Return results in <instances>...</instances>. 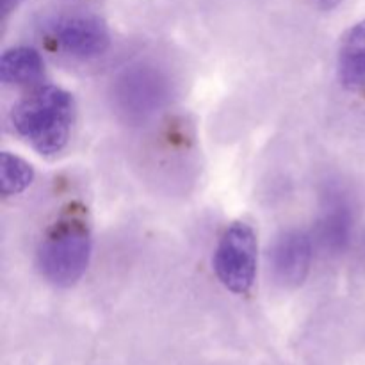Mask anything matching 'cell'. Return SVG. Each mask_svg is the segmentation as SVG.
I'll return each mask as SVG.
<instances>
[{
    "label": "cell",
    "mask_w": 365,
    "mask_h": 365,
    "mask_svg": "<svg viewBox=\"0 0 365 365\" xmlns=\"http://www.w3.org/2000/svg\"><path fill=\"white\" fill-rule=\"evenodd\" d=\"M271 273L277 284L298 287L305 282L312 262V242L302 230H287L274 241L269 253Z\"/></svg>",
    "instance_id": "cell-5"
},
{
    "label": "cell",
    "mask_w": 365,
    "mask_h": 365,
    "mask_svg": "<svg viewBox=\"0 0 365 365\" xmlns=\"http://www.w3.org/2000/svg\"><path fill=\"white\" fill-rule=\"evenodd\" d=\"M20 2L21 0H2V16L6 18L11 11H14L20 6Z\"/></svg>",
    "instance_id": "cell-10"
},
{
    "label": "cell",
    "mask_w": 365,
    "mask_h": 365,
    "mask_svg": "<svg viewBox=\"0 0 365 365\" xmlns=\"http://www.w3.org/2000/svg\"><path fill=\"white\" fill-rule=\"evenodd\" d=\"M321 2H323V6L330 7V6H334V4H337L339 0H321Z\"/></svg>",
    "instance_id": "cell-11"
},
{
    "label": "cell",
    "mask_w": 365,
    "mask_h": 365,
    "mask_svg": "<svg viewBox=\"0 0 365 365\" xmlns=\"http://www.w3.org/2000/svg\"><path fill=\"white\" fill-rule=\"evenodd\" d=\"M75 103L70 93L56 86L36 89L11 113V125L43 155L59 153L70 139Z\"/></svg>",
    "instance_id": "cell-1"
},
{
    "label": "cell",
    "mask_w": 365,
    "mask_h": 365,
    "mask_svg": "<svg viewBox=\"0 0 365 365\" xmlns=\"http://www.w3.org/2000/svg\"><path fill=\"white\" fill-rule=\"evenodd\" d=\"M34 180V170L29 163L9 152L0 155V187L4 196L24 192Z\"/></svg>",
    "instance_id": "cell-9"
},
{
    "label": "cell",
    "mask_w": 365,
    "mask_h": 365,
    "mask_svg": "<svg viewBox=\"0 0 365 365\" xmlns=\"http://www.w3.org/2000/svg\"><path fill=\"white\" fill-rule=\"evenodd\" d=\"M353 214L348 202L341 195H331L327 200L319 220V239L330 252H344L351 239Z\"/></svg>",
    "instance_id": "cell-6"
},
{
    "label": "cell",
    "mask_w": 365,
    "mask_h": 365,
    "mask_svg": "<svg viewBox=\"0 0 365 365\" xmlns=\"http://www.w3.org/2000/svg\"><path fill=\"white\" fill-rule=\"evenodd\" d=\"M43 59L31 46H16L4 52L0 59V78L4 84L25 86L43 77Z\"/></svg>",
    "instance_id": "cell-8"
},
{
    "label": "cell",
    "mask_w": 365,
    "mask_h": 365,
    "mask_svg": "<svg viewBox=\"0 0 365 365\" xmlns=\"http://www.w3.org/2000/svg\"><path fill=\"white\" fill-rule=\"evenodd\" d=\"M339 78L348 89L365 88V20L353 25L342 39Z\"/></svg>",
    "instance_id": "cell-7"
},
{
    "label": "cell",
    "mask_w": 365,
    "mask_h": 365,
    "mask_svg": "<svg viewBox=\"0 0 365 365\" xmlns=\"http://www.w3.org/2000/svg\"><path fill=\"white\" fill-rule=\"evenodd\" d=\"M91 257V228L82 209L71 207L45 234L38 248V269L46 282L70 287L86 273Z\"/></svg>",
    "instance_id": "cell-2"
},
{
    "label": "cell",
    "mask_w": 365,
    "mask_h": 365,
    "mask_svg": "<svg viewBox=\"0 0 365 365\" xmlns=\"http://www.w3.org/2000/svg\"><path fill=\"white\" fill-rule=\"evenodd\" d=\"M214 269L228 291L246 294L253 287L257 271V239L250 225H230L214 253Z\"/></svg>",
    "instance_id": "cell-3"
},
{
    "label": "cell",
    "mask_w": 365,
    "mask_h": 365,
    "mask_svg": "<svg viewBox=\"0 0 365 365\" xmlns=\"http://www.w3.org/2000/svg\"><path fill=\"white\" fill-rule=\"evenodd\" d=\"M46 34L59 50L77 59H95L109 48V31L93 14H61L46 24Z\"/></svg>",
    "instance_id": "cell-4"
}]
</instances>
